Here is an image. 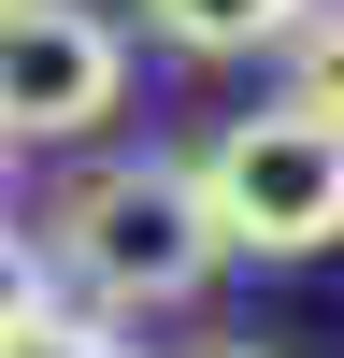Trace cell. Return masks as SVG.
<instances>
[{"label":"cell","mask_w":344,"mask_h":358,"mask_svg":"<svg viewBox=\"0 0 344 358\" xmlns=\"http://www.w3.org/2000/svg\"><path fill=\"white\" fill-rule=\"evenodd\" d=\"M57 315V273H43V229H0V344H29Z\"/></svg>","instance_id":"8992f818"},{"label":"cell","mask_w":344,"mask_h":358,"mask_svg":"<svg viewBox=\"0 0 344 358\" xmlns=\"http://www.w3.org/2000/svg\"><path fill=\"white\" fill-rule=\"evenodd\" d=\"M215 215H201V172L187 158H101L57 187L43 215V273L86 287V315H172L215 287Z\"/></svg>","instance_id":"6da1fadb"},{"label":"cell","mask_w":344,"mask_h":358,"mask_svg":"<svg viewBox=\"0 0 344 358\" xmlns=\"http://www.w3.org/2000/svg\"><path fill=\"white\" fill-rule=\"evenodd\" d=\"M129 101V29L101 0H0V143H86Z\"/></svg>","instance_id":"3957f363"},{"label":"cell","mask_w":344,"mask_h":358,"mask_svg":"<svg viewBox=\"0 0 344 358\" xmlns=\"http://www.w3.org/2000/svg\"><path fill=\"white\" fill-rule=\"evenodd\" d=\"M0 358H129V344H115V315H72V301H57L43 330H29V344H0Z\"/></svg>","instance_id":"52a82bcc"},{"label":"cell","mask_w":344,"mask_h":358,"mask_svg":"<svg viewBox=\"0 0 344 358\" xmlns=\"http://www.w3.org/2000/svg\"><path fill=\"white\" fill-rule=\"evenodd\" d=\"M187 172H201V215H215L229 258H315V244H344V143L315 115H287V101L229 115Z\"/></svg>","instance_id":"7a4b0ae2"},{"label":"cell","mask_w":344,"mask_h":358,"mask_svg":"<svg viewBox=\"0 0 344 358\" xmlns=\"http://www.w3.org/2000/svg\"><path fill=\"white\" fill-rule=\"evenodd\" d=\"M143 29L172 57H258V43H301L315 0H143Z\"/></svg>","instance_id":"277c9868"},{"label":"cell","mask_w":344,"mask_h":358,"mask_svg":"<svg viewBox=\"0 0 344 358\" xmlns=\"http://www.w3.org/2000/svg\"><path fill=\"white\" fill-rule=\"evenodd\" d=\"M287 115H315L344 143V0H315V29L287 43Z\"/></svg>","instance_id":"5b68a950"},{"label":"cell","mask_w":344,"mask_h":358,"mask_svg":"<svg viewBox=\"0 0 344 358\" xmlns=\"http://www.w3.org/2000/svg\"><path fill=\"white\" fill-rule=\"evenodd\" d=\"M215 358H244V344H215Z\"/></svg>","instance_id":"ba28073f"}]
</instances>
